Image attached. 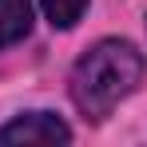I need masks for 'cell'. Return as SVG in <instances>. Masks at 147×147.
<instances>
[{"instance_id":"2","label":"cell","mask_w":147,"mask_h":147,"mask_svg":"<svg viewBox=\"0 0 147 147\" xmlns=\"http://www.w3.org/2000/svg\"><path fill=\"white\" fill-rule=\"evenodd\" d=\"M44 143H72V127L56 111H24L0 127V147H44Z\"/></svg>"},{"instance_id":"1","label":"cell","mask_w":147,"mask_h":147,"mask_svg":"<svg viewBox=\"0 0 147 147\" xmlns=\"http://www.w3.org/2000/svg\"><path fill=\"white\" fill-rule=\"evenodd\" d=\"M139 80H143V52L131 40L107 36V40H96L76 60L68 76V92L76 107L99 123L139 88Z\"/></svg>"},{"instance_id":"4","label":"cell","mask_w":147,"mask_h":147,"mask_svg":"<svg viewBox=\"0 0 147 147\" xmlns=\"http://www.w3.org/2000/svg\"><path fill=\"white\" fill-rule=\"evenodd\" d=\"M40 8H44V16H48V24H52V28L68 32V28L80 24V16H84L88 0H40Z\"/></svg>"},{"instance_id":"3","label":"cell","mask_w":147,"mask_h":147,"mask_svg":"<svg viewBox=\"0 0 147 147\" xmlns=\"http://www.w3.org/2000/svg\"><path fill=\"white\" fill-rule=\"evenodd\" d=\"M32 32V0H0V48L20 44Z\"/></svg>"}]
</instances>
